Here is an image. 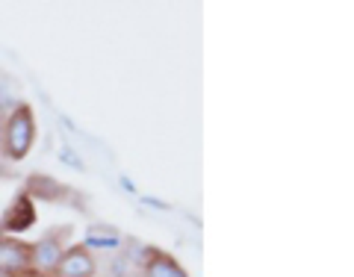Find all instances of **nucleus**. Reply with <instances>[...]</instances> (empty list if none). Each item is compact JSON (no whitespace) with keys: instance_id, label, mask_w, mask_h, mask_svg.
<instances>
[{"instance_id":"nucleus-7","label":"nucleus","mask_w":354,"mask_h":277,"mask_svg":"<svg viewBox=\"0 0 354 277\" xmlns=\"http://www.w3.org/2000/svg\"><path fill=\"white\" fill-rule=\"evenodd\" d=\"M121 245V236L115 230H106V233H97V230H88V236L83 239V248H106V251H115Z\"/></svg>"},{"instance_id":"nucleus-6","label":"nucleus","mask_w":354,"mask_h":277,"mask_svg":"<svg viewBox=\"0 0 354 277\" xmlns=\"http://www.w3.org/2000/svg\"><path fill=\"white\" fill-rule=\"evenodd\" d=\"M142 274L145 277H189L180 262L162 251H148L145 262H142Z\"/></svg>"},{"instance_id":"nucleus-5","label":"nucleus","mask_w":354,"mask_h":277,"mask_svg":"<svg viewBox=\"0 0 354 277\" xmlns=\"http://www.w3.org/2000/svg\"><path fill=\"white\" fill-rule=\"evenodd\" d=\"M62 245H59V239H53V236H44L41 242H36V245H30V260H32V271L39 269V274H50V271H57V265L62 260Z\"/></svg>"},{"instance_id":"nucleus-10","label":"nucleus","mask_w":354,"mask_h":277,"mask_svg":"<svg viewBox=\"0 0 354 277\" xmlns=\"http://www.w3.org/2000/svg\"><path fill=\"white\" fill-rule=\"evenodd\" d=\"M0 277H12V274H3V271H0Z\"/></svg>"},{"instance_id":"nucleus-11","label":"nucleus","mask_w":354,"mask_h":277,"mask_svg":"<svg viewBox=\"0 0 354 277\" xmlns=\"http://www.w3.org/2000/svg\"><path fill=\"white\" fill-rule=\"evenodd\" d=\"M30 277H36V271H30ZM39 277H41V274H39Z\"/></svg>"},{"instance_id":"nucleus-8","label":"nucleus","mask_w":354,"mask_h":277,"mask_svg":"<svg viewBox=\"0 0 354 277\" xmlns=\"http://www.w3.org/2000/svg\"><path fill=\"white\" fill-rule=\"evenodd\" d=\"M59 160H62L65 165H71V169H77V171H83V169H86L83 160H77V157H74V151H71L68 145H62V148H59Z\"/></svg>"},{"instance_id":"nucleus-2","label":"nucleus","mask_w":354,"mask_h":277,"mask_svg":"<svg viewBox=\"0 0 354 277\" xmlns=\"http://www.w3.org/2000/svg\"><path fill=\"white\" fill-rule=\"evenodd\" d=\"M32 225H36V204H32V195L24 192L9 204L3 218H0V230H3V236H15L30 230Z\"/></svg>"},{"instance_id":"nucleus-4","label":"nucleus","mask_w":354,"mask_h":277,"mask_svg":"<svg viewBox=\"0 0 354 277\" xmlns=\"http://www.w3.org/2000/svg\"><path fill=\"white\" fill-rule=\"evenodd\" d=\"M95 271H97L95 257L83 245L62 251V260L57 265V277H95Z\"/></svg>"},{"instance_id":"nucleus-3","label":"nucleus","mask_w":354,"mask_h":277,"mask_svg":"<svg viewBox=\"0 0 354 277\" xmlns=\"http://www.w3.org/2000/svg\"><path fill=\"white\" fill-rule=\"evenodd\" d=\"M0 271L3 274H30L32 260H30V245L18 242L12 236H0Z\"/></svg>"},{"instance_id":"nucleus-1","label":"nucleus","mask_w":354,"mask_h":277,"mask_svg":"<svg viewBox=\"0 0 354 277\" xmlns=\"http://www.w3.org/2000/svg\"><path fill=\"white\" fill-rule=\"evenodd\" d=\"M3 153L12 162H21L36 145V115L27 104H18L12 113L3 118Z\"/></svg>"},{"instance_id":"nucleus-9","label":"nucleus","mask_w":354,"mask_h":277,"mask_svg":"<svg viewBox=\"0 0 354 277\" xmlns=\"http://www.w3.org/2000/svg\"><path fill=\"white\" fill-rule=\"evenodd\" d=\"M0 136H3V109H0Z\"/></svg>"},{"instance_id":"nucleus-12","label":"nucleus","mask_w":354,"mask_h":277,"mask_svg":"<svg viewBox=\"0 0 354 277\" xmlns=\"http://www.w3.org/2000/svg\"><path fill=\"white\" fill-rule=\"evenodd\" d=\"M53 277H57V274H53Z\"/></svg>"}]
</instances>
